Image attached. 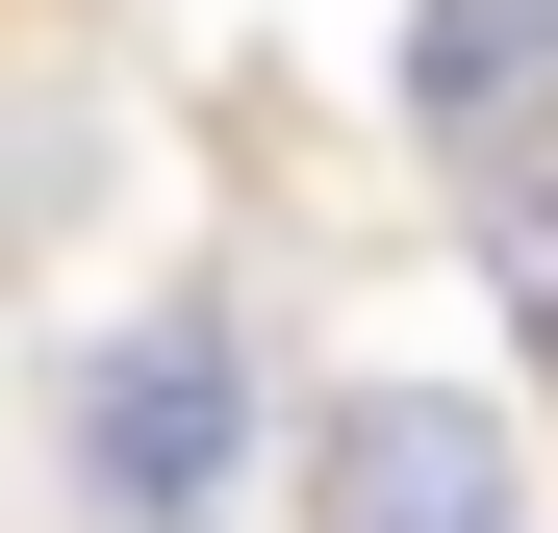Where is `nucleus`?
Segmentation results:
<instances>
[{"instance_id":"nucleus-1","label":"nucleus","mask_w":558,"mask_h":533,"mask_svg":"<svg viewBox=\"0 0 558 533\" xmlns=\"http://www.w3.org/2000/svg\"><path fill=\"white\" fill-rule=\"evenodd\" d=\"M51 432H76V508L102 533H229V483H254V330L229 305H128Z\"/></svg>"},{"instance_id":"nucleus-2","label":"nucleus","mask_w":558,"mask_h":533,"mask_svg":"<svg viewBox=\"0 0 558 533\" xmlns=\"http://www.w3.org/2000/svg\"><path fill=\"white\" fill-rule=\"evenodd\" d=\"M305 533H533V458H508V407H457V381H330Z\"/></svg>"}]
</instances>
